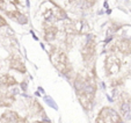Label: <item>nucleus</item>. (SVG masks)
I'll return each mask as SVG.
<instances>
[{"instance_id": "0eeeda50", "label": "nucleus", "mask_w": 131, "mask_h": 123, "mask_svg": "<svg viewBox=\"0 0 131 123\" xmlns=\"http://www.w3.org/2000/svg\"><path fill=\"white\" fill-rule=\"evenodd\" d=\"M4 100H5V99H3V96H0V106L4 105Z\"/></svg>"}, {"instance_id": "20e7f679", "label": "nucleus", "mask_w": 131, "mask_h": 123, "mask_svg": "<svg viewBox=\"0 0 131 123\" xmlns=\"http://www.w3.org/2000/svg\"><path fill=\"white\" fill-rule=\"evenodd\" d=\"M56 34H57V28L53 27V26L50 25V23H48V28L45 29V34H44L45 41H48V42L53 41V39L56 38V36H57Z\"/></svg>"}, {"instance_id": "7ed1b4c3", "label": "nucleus", "mask_w": 131, "mask_h": 123, "mask_svg": "<svg viewBox=\"0 0 131 123\" xmlns=\"http://www.w3.org/2000/svg\"><path fill=\"white\" fill-rule=\"evenodd\" d=\"M10 69L15 70V71H19V72H26V66L23 64V61L21 60L19 57H13L12 60H10V64H9Z\"/></svg>"}, {"instance_id": "f257e3e1", "label": "nucleus", "mask_w": 131, "mask_h": 123, "mask_svg": "<svg viewBox=\"0 0 131 123\" xmlns=\"http://www.w3.org/2000/svg\"><path fill=\"white\" fill-rule=\"evenodd\" d=\"M99 118L103 123H119V121H121L118 114L113 109L108 108V107L102 109L99 115Z\"/></svg>"}, {"instance_id": "f03ea898", "label": "nucleus", "mask_w": 131, "mask_h": 123, "mask_svg": "<svg viewBox=\"0 0 131 123\" xmlns=\"http://www.w3.org/2000/svg\"><path fill=\"white\" fill-rule=\"evenodd\" d=\"M104 69L108 72V74H114L116 72L119 71L121 69V61L117 57L115 56H109L106 59V63H104Z\"/></svg>"}, {"instance_id": "39448f33", "label": "nucleus", "mask_w": 131, "mask_h": 123, "mask_svg": "<svg viewBox=\"0 0 131 123\" xmlns=\"http://www.w3.org/2000/svg\"><path fill=\"white\" fill-rule=\"evenodd\" d=\"M15 83H16L15 79L8 74H4L0 77V85H3V86H10V85H14Z\"/></svg>"}, {"instance_id": "423d86ee", "label": "nucleus", "mask_w": 131, "mask_h": 123, "mask_svg": "<svg viewBox=\"0 0 131 123\" xmlns=\"http://www.w3.org/2000/svg\"><path fill=\"white\" fill-rule=\"evenodd\" d=\"M4 25H6V22L5 21H4V19L1 16H0V27H1V26H4Z\"/></svg>"}, {"instance_id": "6e6552de", "label": "nucleus", "mask_w": 131, "mask_h": 123, "mask_svg": "<svg viewBox=\"0 0 131 123\" xmlns=\"http://www.w3.org/2000/svg\"><path fill=\"white\" fill-rule=\"evenodd\" d=\"M43 123H48V121H47V120H45V121H44V122H43Z\"/></svg>"}]
</instances>
